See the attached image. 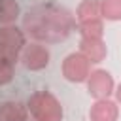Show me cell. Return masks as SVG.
<instances>
[{
    "label": "cell",
    "instance_id": "9",
    "mask_svg": "<svg viewBox=\"0 0 121 121\" xmlns=\"http://www.w3.org/2000/svg\"><path fill=\"white\" fill-rule=\"evenodd\" d=\"M28 108L23 102L8 100L0 104V121H26Z\"/></svg>",
    "mask_w": 121,
    "mask_h": 121
},
{
    "label": "cell",
    "instance_id": "7",
    "mask_svg": "<svg viewBox=\"0 0 121 121\" xmlns=\"http://www.w3.org/2000/svg\"><path fill=\"white\" fill-rule=\"evenodd\" d=\"M117 117H119V108L110 98L95 100V104L89 110V119L91 121H117Z\"/></svg>",
    "mask_w": 121,
    "mask_h": 121
},
{
    "label": "cell",
    "instance_id": "15",
    "mask_svg": "<svg viewBox=\"0 0 121 121\" xmlns=\"http://www.w3.org/2000/svg\"><path fill=\"white\" fill-rule=\"evenodd\" d=\"M113 93H115V98H117V102H121V83L117 85V89H115Z\"/></svg>",
    "mask_w": 121,
    "mask_h": 121
},
{
    "label": "cell",
    "instance_id": "3",
    "mask_svg": "<svg viewBox=\"0 0 121 121\" xmlns=\"http://www.w3.org/2000/svg\"><path fill=\"white\" fill-rule=\"evenodd\" d=\"M26 40H25V30H21L15 25L0 26V57L17 60L21 57V51L25 49Z\"/></svg>",
    "mask_w": 121,
    "mask_h": 121
},
{
    "label": "cell",
    "instance_id": "10",
    "mask_svg": "<svg viewBox=\"0 0 121 121\" xmlns=\"http://www.w3.org/2000/svg\"><path fill=\"white\" fill-rule=\"evenodd\" d=\"M98 19H102V15H100V0H81L78 9H76L78 25L98 21Z\"/></svg>",
    "mask_w": 121,
    "mask_h": 121
},
{
    "label": "cell",
    "instance_id": "2",
    "mask_svg": "<svg viewBox=\"0 0 121 121\" xmlns=\"http://www.w3.org/2000/svg\"><path fill=\"white\" fill-rule=\"evenodd\" d=\"M28 113L34 121H62V106L49 91H36L26 100Z\"/></svg>",
    "mask_w": 121,
    "mask_h": 121
},
{
    "label": "cell",
    "instance_id": "6",
    "mask_svg": "<svg viewBox=\"0 0 121 121\" xmlns=\"http://www.w3.org/2000/svg\"><path fill=\"white\" fill-rule=\"evenodd\" d=\"M21 60H23L25 68H28L32 72L43 70L49 64V49L40 42H30L21 51Z\"/></svg>",
    "mask_w": 121,
    "mask_h": 121
},
{
    "label": "cell",
    "instance_id": "12",
    "mask_svg": "<svg viewBox=\"0 0 121 121\" xmlns=\"http://www.w3.org/2000/svg\"><path fill=\"white\" fill-rule=\"evenodd\" d=\"M100 15L106 21L121 19V0H100Z\"/></svg>",
    "mask_w": 121,
    "mask_h": 121
},
{
    "label": "cell",
    "instance_id": "1",
    "mask_svg": "<svg viewBox=\"0 0 121 121\" xmlns=\"http://www.w3.org/2000/svg\"><path fill=\"white\" fill-rule=\"evenodd\" d=\"M23 28L38 42H60L74 28V17L57 4H38L23 17Z\"/></svg>",
    "mask_w": 121,
    "mask_h": 121
},
{
    "label": "cell",
    "instance_id": "14",
    "mask_svg": "<svg viewBox=\"0 0 121 121\" xmlns=\"http://www.w3.org/2000/svg\"><path fill=\"white\" fill-rule=\"evenodd\" d=\"M13 66H15L13 60L0 57V85H6L13 79Z\"/></svg>",
    "mask_w": 121,
    "mask_h": 121
},
{
    "label": "cell",
    "instance_id": "4",
    "mask_svg": "<svg viewBox=\"0 0 121 121\" xmlns=\"http://www.w3.org/2000/svg\"><path fill=\"white\" fill-rule=\"evenodd\" d=\"M89 74H91V62L79 51L66 55V59L62 60V76L68 81H72V83L87 81Z\"/></svg>",
    "mask_w": 121,
    "mask_h": 121
},
{
    "label": "cell",
    "instance_id": "8",
    "mask_svg": "<svg viewBox=\"0 0 121 121\" xmlns=\"http://www.w3.org/2000/svg\"><path fill=\"white\" fill-rule=\"evenodd\" d=\"M79 53L89 62H100L106 59V43L102 38H81L79 42Z\"/></svg>",
    "mask_w": 121,
    "mask_h": 121
},
{
    "label": "cell",
    "instance_id": "13",
    "mask_svg": "<svg viewBox=\"0 0 121 121\" xmlns=\"http://www.w3.org/2000/svg\"><path fill=\"white\" fill-rule=\"evenodd\" d=\"M81 38H102L104 36V25L102 19L98 21H91V23H81L78 25Z\"/></svg>",
    "mask_w": 121,
    "mask_h": 121
},
{
    "label": "cell",
    "instance_id": "5",
    "mask_svg": "<svg viewBox=\"0 0 121 121\" xmlns=\"http://www.w3.org/2000/svg\"><path fill=\"white\" fill-rule=\"evenodd\" d=\"M87 91L95 100L110 98V95L115 91V83H113L112 74L108 70H102V68L93 70L87 78Z\"/></svg>",
    "mask_w": 121,
    "mask_h": 121
},
{
    "label": "cell",
    "instance_id": "11",
    "mask_svg": "<svg viewBox=\"0 0 121 121\" xmlns=\"http://www.w3.org/2000/svg\"><path fill=\"white\" fill-rule=\"evenodd\" d=\"M21 8L17 4V0H0V25L8 26L13 25L19 19Z\"/></svg>",
    "mask_w": 121,
    "mask_h": 121
}]
</instances>
